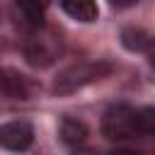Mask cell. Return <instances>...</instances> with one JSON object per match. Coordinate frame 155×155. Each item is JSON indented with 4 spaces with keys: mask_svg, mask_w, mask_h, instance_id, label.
Listing matches in <instances>:
<instances>
[{
    "mask_svg": "<svg viewBox=\"0 0 155 155\" xmlns=\"http://www.w3.org/2000/svg\"><path fill=\"white\" fill-rule=\"evenodd\" d=\"M114 70V65L109 61H82V63H75L65 70H61L51 85V92L53 94H73L92 82H99L102 78H107L109 73Z\"/></svg>",
    "mask_w": 155,
    "mask_h": 155,
    "instance_id": "2",
    "label": "cell"
},
{
    "mask_svg": "<svg viewBox=\"0 0 155 155\" xmlns=\"http://www.w3.org/2000/svg\"><path fill=\"white\" fill-rule=\"evenodd\" d=\"M34 143V126L29 121H7L0 126V148L22 153Z\"/></svg>",
    "mask_w": 155,
    "mask_h": 155,
    "instance_id": "4",
    "label": "cell"
},
{
    "mask_svg": "<svg viewBox=\"0 0 155 155\" xmlns=\"http://www.w3.org/2000/svg\"><path fill=\"white\" fill-rule=\"evenodd\" d=\"M73 155H102V153L92 150V148H78V150H73Z\"/></svg>",
    "mask_w": 155,
    "mask_h": 155,
    "instance_id": "12",
    "label": "cell"
},
{
    "mask_svg": "<svg viewBox=\"0 0 155 155\" xmlns=\"http://www.w3.org/2000/svg\"><path fill=\"white\" fill-rule=\"evenodd\" d=\"M61 138H63L68 145H80V143H85V138H87V126H85L82 121L73 119V116H65L63 124H61Z\"/></svg>",
    "mask_w": 155,
    "mask_h": 155,
    "instance_id": "9",
    "label": "cell"
},
{
    "mask_svg": "<svg viewBox=\"0 0 155 155\" xmlns=\"http://www.w3.org/2000/svg\"><path fill=\"white\" fill-rule=\"evenodd\" d=\"M121 44L128 48V51H148L150 48V44H153V39H150V34L145 31V29H140V27H126L124 31H121Z\"/></svg>",
    "mask_w": 155,
    "mask_h": 155,
    "instance_id": "8",
    "label": "cell"
},
{
    "mask_svg": "<svg viewBox=\"0 0 155 155\" xmlns=\"http://www.w3.org/2000/svg\"><path fill=\"white\" fill-rule=\"evenodd\" d=\"M0 87L5 94H10V99H29L34 92V85L19 75L17 70H0Z\"/></svg>",
    "mask_w": 155,
    "mask_h": 155,
    "instance_id": "6",
    "label": "cell"
},
{
    "mask_svg": "<svg viewBox=\"0 0 155 155\" xmlns=\"http://www.w3.org/2000/svg\"><path fill=\"white\" fill-rule=\"evenodd\" d=\"M48 5H51V0H15V15H17L19 27L27 31L44 27Z\"/></svg>",
    "mask_w": 155,
    "mask_h": 155,
    "instance_id": "5",
    "label": "cell"
},
{
    "mask_svg": "<svg viewBox=\"0 0 155 155\" xmlns=\"http://www.w3.org/2000/svg\"><path fill=\"white\" fill-rule=\"evenodd\" d=\"M61 53H63L61 31H56L53 27H46V24L29 31V39L24 41V58H27L29 65L48 68L58 61Z\"/></svg>",
    "mask_w": 155,
    "mask_h": 155,
    "instance_id": "3",
    "label": "cell"
},
{
    "mask_svg": "<svg viewBox=\"0 0 155 155\" xmlns=\"http://www.w3.org/2000/svg\"><path fill=\"white\" fill-rule=\"evenodd\" d=\"M155 133V109H136L131 104H111L102 116V136L109 140H140Z\"/></svg>",
    "mask_w": 155,
    "mask_h": 155,
    "instance_id": "1",
    "label": "cell"
},
{
    "mask_svg": "<svg viewBox=\"0 0 155 155\" xmlns=\"http://www.w3.org/2000/svg\"><path fill=\"white\" fill-rule=\"evenodd\" d=\"M107 155H145V153H140V150H131V148H114V150L107 153Z\"/></svg>",
    "mask_w": 155,
    "mask_h": 155,
    "instance_id": "10",
    "label": "cell"
},
{
    "mask_svg": "<svg viewBox=\"0 0 155 155\" xmlns=\"http://www.w3.org/2000/svg\"><path fill=\"white\" fill-rule=\"evenodd\" d=\"M138 0H109L111 7H119V10H126V7H133Z\"/></svg>",
    "mask_w": 155,
    "mask_h": 155,
    "instance_id": "11",
    "label": "cell"
},
{
    "mask_svg": "<svg viewBox=\"0 0 155 155\" xmlns=\"http://www.w3.org/2000/svg\"><path fill=\"white\" fill-rule=\"evenodd\" d=\"M61 7L68 17L78 22H94L99 17V7L94 0H61Z\"/></svg>",
    "mask_w": 155,
    "mask_h": 155,
    "instance_id": "7",
    "label": "cell"
}]
</instances>
